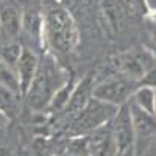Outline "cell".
<instances>
[{"instance_id":"1","label":"cell","mask_w":156,"mask_h":156,"mask_svg":"<svg viewBox=\"0 0 156 156\" xmlns=\"http://www.w3.org/2000/svg\"><path fill=\"white\" fill-rule=\"evenodd\" d=\"M44 42L59 55H69L80 42L76 22L72 14L56 0L42 2Z\"/></svg>"},{"instance_id":"2","label":"cell","mask_w":156,"mask_h":156,"mask_svg":"<svg viewBox=\"0 0 156 156\" xmlns=\"http://www.w3.org/2000/svg\"><path fill=\"white\" fill-rule=\"evenodd\" d=\"M69 78H70L69 73L59 66L56 58L50 51H45L39 59V67L34 80L28 89L27 95L23 97L27 100L28 108L36 112L45 111L51 97Z\"/></svg>"},{"instance_id":"3","label":"cell","mask_w":156,"mask_h":156,"mask_svg":"<svg viewBox=\"0 0 156 156\" xmlns=\"http://www.w3.org/2000/svg\"><path fill=\"white\" fill-rule=\"evenodd\" d=\"M120 106H114L111 103L101 101L92 95L89 103L81 109V112L76 117H73L72 122L67 125L66 136L67 137H81L87 136L92 131L98 129L100 126L109 123L115 112L119 111Z\"/></svg>"},{"instance_id":"4","label":"cell","mask_w":156,"mask_h":156,"mask_svg":"<svg viewBox=\"0 0 156 156\" xmlns=\"http://www.w3.org/2000/svg\"><path fill=\"white\" fill-rule=\"evenodd\" d=\"M136 87V80L126 76L125 73H115L100 83H95L92 95L101 101L111 103L114 106H122L129 101Z\"/></svg>"},{"instance_id":"5","label":"cell","mask_w":156,"mask_h":156,"mask_svg":"<svg viewBox=\"0 0 156 156\" xmlns=\"http://www.w3.org/2000/svg\"><path fill=\"white\" fill-rule=\"evenodd\" d=\"M114 144H115V153H136L137 154V145H136V134L131 122V114L128 109V103L122 105L119 111L115 112L114 119L111 120Z\"/></svg>"},{"instance_id":"6","label":"cell","mask_w":156,"mask_h":156,"mask_svg":"<svg viewBox=\"0 0 156 156\" xmlns=\"http://www.w3.org/2000/svg\"><path fill=\"white\" fill-rule=\"evenodd\" d=\"M94 86H95L94 73H87V75H84L83 78L78 80L73 92L70 95V100L67 103V106L62 111V117H64V120H66V125H69L73 117H76L78 114H80L81 109L89 103V100L92 98Z\"/></svg>"},{"instance_id":"7","label":"cell","mask_w":156,"mask_h":156,"mask_svg":"<svg viewBox=\"0 0 156 156\" xmlns=\"http://www.w3.org/2000/svg\"><path fill=\"white\" fill-rule=\"evenodd\" d=\"M128 109L131 114V122L136 134V145L139 142H148L156 134V115L139 108L134 101H128Z\"/></svg>"},{"instance_id":"8","label":"cell","mask_w":156,"mask_h":156,"mask_svg":"<svg viewBox=\"0 0 156 156\" xmlns=\"http://www.w3.org/2000/svg\"><path fill=\"white\" fill-rule=\"evenodd\" d=\"M22 31V11L12 3H0V39L2 42L16 41Z\"/></svg>"},{"instance_id":"9","label":"cell","mask_w":156,"mask_h":156,"mask_svg":"<svg viewBox=\"0 0 156 156\" xmlns=\"http://www.w3.org/2000/svg\"><path fill=\"white\" fill-rule=\"evenodd\" d=\"M86 140H87V156H114L115 153L111 122L87 134Z\"/></svg>"},{"instance_id":"10","label":"cell","mask_w":156,"mask_h":156,"mask_svg":"<svg viewBox=\"0 0 156 156\" xmlns=\"http://www.w3.org/2000/svg\"><path fill=\"white\" fill-rule=\"evenodd\" d=\"M39 56L34 50L28 48V47H23L22 50V55L16 64V73L19 76V84H20V92H22V97L27 95L28 89L36 76V72H37V67H39Z\"/></svg>"},{"instance_id":"11","label":"cell","mask_w":156,"mask_h":156,"mask_svg":"<svg viewBox=\"0 0 156 156\" xmlns=\"http://www.w3.org/2000/svg\"><path fill=\"white\" fill-rule=\"evenodd\" d=\"M22 31L37 44L44 42V14L42 6H27L22 11Z\"/></svg>"},{"instance_id":"12","label":"cell","mask_w":156,"mask_h":156,"mask_svg":"<svg viewBox=\"0 0 156 156\" xmlns=\"http://www.w3.org/2000/svg\"><path fill=\"white\" fill-rule=\"evenodd\" d=\"M76 83H78L76 78L70 76L69 80L55 92V95L51 97V100H50V103H48V106H47L45 111H48V112H62L64 109H66L69 100H70V95L73 92Z\"/></svg>"},{"instance_id":"13","label":"cell","mask_w":156,"mask_h":156,"mask_svg":"<svg viewBox=\"0 0 156 156\" xmlns=\"http://www.w3.org/2000/svg\"><path fill=\"white\" fill-rule=\"evenodd\" d=\"M0 84H2L3 87H6L8 90H11L12 94L22 97L19 76L16 73V69L9 67L8 64H5L2 59H0Z\"/></svg>"},{"instance_id":"14","label":"cell","mask_w":156,"mask_h":156,"mask_svg":"<svg viewBox=\"0 0 156 156\" xmlns=\"http://www.w3.org/2000/svg\"><path fill=\"white\" fill-rule=\"evenodd\" d=\"M134 101L136 105L142 109H145L151 114H154V89L151 87H144V86H137L134 94L129 98Z\"/></svg>"},{"instance_id":"15","label":"cell","mask_w":156,"mask_h":156,"mask_svg":"<svg viewBox=\"0 0 156 156\" xmlns=\"http://www.w3.org/2000/svg\"><path fill=\"white\" fill-rule=\"evenodd\" d=\"M23 45L19 41H11V42H5L0 47V59L5 64H8L9 67L16 69V64L22 55Z\"/></svg>"},{"instance_id":"16","label":"cell","mask_w":156,"mask_h":156,"mask_svg":"<svg viewBox=\"0 0 156 156\" xmlns=\"http://www.w3.org/2000/svg\"><path fill=\"white\" fill-rule=\"evenodd\" d=\"M19 100L20 97L12 94L11 90H8L6 87H3L0 84V109L5 111L9 117H12L17 109H19Z\"/></svg>"},{"instance_id":"17","label":"cell","mask_w":156,"mask_h":156,"mask_svg":"<svg viewBox=\"0 0 156 156\" xmlns=\"http://www.w3.org/2000/svg\"><path fill=\"white\" fill-rule=\"evenodd\" d=\"M34 150L39 156H58L59 154V144L55 140H50L48 137H37L34 140Z\"/></svg>"},{"instance_id":"18","label":"cell","mask_w":156,"mask_h":156,"mask_svg":"<svg viewBox=\"0 0 156 156\" xmlns=\"http://www.w3.org/2000/svg\"><path fill=\"white\" fill-rule=\"evenodd\" d=\"M137 86H144V87H151L156 89V66L150 67L144 75L139 78Z\"/></svg>"},{"instance_id":"19","label":"cell","mask_w":156,"mask_h":156,"mask_svg":"<svg viewBox=\"0 0 156 156\" xmlns=\"http://www.w3.org/2000/svg\"><path fill=\"white\" fill-rule=\"evenodd\" d=\"M142 150L144 151L137 153V156H156V142H150Z\"/></svg>"},{"instance_id":"20","label":"cell","mask_w":156,"mask_h":156,"mask_svg":"<svg viewBox=\"0 0 156 156\" xmlns=\"http://www.w3.org/2000/svg\"><path fill=\"white\" fill-rule=\"evenodd\" d=\"M147 28H148L150 37L153 39V42L156 44V19H153L151 16L148 17V25H147Z\"/></svg>"},{"instance_id":"21","label":"cell","mask_w":156,"mask_h":156,"mask_svg":"<svg viewBox=\"0 0 156 156\" xmlns=\"http://www.w3.org/2000/svg\"><path fill=\"white\" fill-rule=\"evenodd\" d=\"M9 120H11V117H9L5 111L0 109V129L6 128V126H8V123H9Z\"/></svg>"},{"instance_id":"22","label":"cell","mask_w":156,"mask_h":156,"mask_svg":"<svg viewBox=\"0 0 156 156\" xmlns=\"http://www.w3.org/2000/svg\"><path fill=\"white\" fill-rule=\"evenodd\" d=\"M0 156H14V153H12V150L9 147H5L0 144Z\"/></svg>"},{"instance_id":"23","label":"cell","mask_w":156,"mask_h":156,"mask_svg":"<svg viewBox=\"0 0 156 156\" xmlns=\"http://www.w3.org/2000/svg\"><path fill=\"white\" fill-rule=\"evenodd\" d=\"M154 115H156V89H154Z\"/></svg>"},{"instance_id":"24","label":"cell","mask_w":156,"mask_h":156,"mask_svg":"<svg viewBox=\"0 0 156 156\" xmlns=\"http://www.w3.org/2000/svg\"><path fill=\"white\" fill-rule=\"evenodd\" d=\"M3 2H6V0H0V3H3Z\"/></svg>"}]
</instances>
